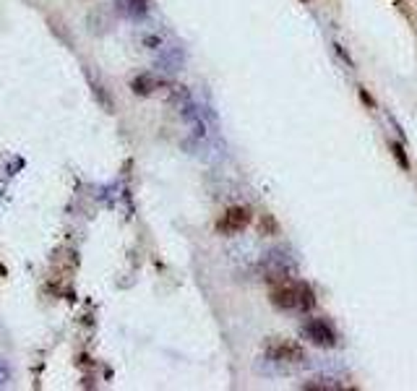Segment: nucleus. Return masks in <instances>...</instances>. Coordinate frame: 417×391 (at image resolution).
Returning a JSON list of instances; mask_svg holds the SVG:
<instances>
[{
    "instance_id": "obj_1",
    "label": "nucleus",
    "mask_w": 417,
    "mask_h": 391,
    "mask_svg": "<svg viewBox=\"0 0 417 391\" xmlns=\"http://www.w3.org/2000/svg\"><path fill=\"white\" fill-rule=\"evenodd\" d=\"M274 308H279V311H297V313H305V311H313V305H316V292L308 282L303 280H287V282H277V287L272 290V295H269Z\"/></svg>"
},
{
    "instance_id": "obj_2",
    "label": "nucleus",
    "mask_w": 417,
    "mask_h": 391,
    "mask_svg": "<svg viewBox=\"0 0 417 391\" xmlns=\"http://www.w3.org/2000/svg\"><path fill=\"white\" fill-rule=\"evenodd\" d=\"M258 266H261V272H264V277L269 282H287V280H292L297 272L295 258H292L287 250H282V248L266 250Z\"/></svg>"
},
{
    "instance_id": "obj_3",
    "label": "nucleus",
    "mask_w": 417,
    "mask_h": 391,
    "mask_svg": "<svg viewBox=\"0 0 417 391\" xmlns=\"http://www.w3.org/2000/svg\"><path fill=\"white\" fill-rule=\"evenodd\" d=\"M300 334H303V339H308V342L316 344V347H323V350H329V347H334V344L339 342V336H337V331H334V326H331L329 321H323V319L305 321L303 329H300Z\"/></svg>"
},
{
    "instance_id": "obj_4",
    "label": "nucleus",
    "mask_w": 417,
    "mask_h": 391,
    "mask_svg": "<svg viewBox=\"0 0 417 391\" xmlns=\"http://www.w3.org/2000/svg\"><path fill=\"white\" fill-rule=\"evenodd\" d=\"M266 358L274 363H305V350L295 342H284V339H274L266 344Z\"/></svg>"
},
{
    "instance_id": "obj_5",
    "label": "nucleus",
    "mask_w": 417,
    "mask_h": 391,
    "mask_svg": "<svg viewBox=\"0 0 417 391\" xmlns=\"http://www.w3.org/2000/svg\"><path fill=\"white\" fill-rule=\"evenodd\" d=\"M250 219H253V214H250L245 206H233L227 209L225 216L219 219V232H227V235H235V232H243L245 227L250 224Z\"/></svg>"
},
{
    "instance_id": "obj_6",
    "label": "nucleus",
    "mask_w": 417,
    "mask_h": 391,
    "mask_svg": "<svg viewBox=\"0 0 417 391\" xmlns=\"http://www.w3.org/2000/svg\"><path fill=\"white\" fill-rule=\"evenodd\" d=\"M157 68L165 73H177L185 68V50L183 48H172V45H165L162 53L157 55Z\"/></svg>"
},
{
    "instance_id": "obj_7",
    "label": "nucleus",
    "mask_w": 417,
    "mask_h": 391,
    "mask_svg": "<svg viewBox=\"0 0 417 391\" xmlns=\"http://www.w3.org/2000/svg\"><path fill=\"white\" fill-rule=\"evenodd\" d=\"M118 13L130 21H144L149 16V0H118L115 3Z\"/></svg>"
},
{
    "instance_id": "obj_8",
    "label": "nucleus",
    "mask_w": 417,
    "mask_h": 391,
    "mask_svg": "<svg viewBox=\"0 0 417 391\" xmlns=\"http://www.w3.org/2000/svg\"><path fill=\"white\" fill-rule=\"evenodd\" d=\"M130 89H133V94L138 97H152L157 89H160V79L154 76V73H138L136 79L130 81Z\"/></svg>"
},
{
    "instance_id": "obj_9",
    "label": "nucleus",
    "mask_w": 417,
    "mask_h": 391,
    "mask_svg": "<svg viewBox=\"0 0 417 391\" xmlns=\"http://www.w3.org/2000/svg\"><path fill=\"white\" fill-rule=\"evenodd\" d=\"M300 389H318V391H342L345 389V383L339 381V378H331V375H316L311 381H305Z\"/></svg>"
},
{
    "instance_id": "obj_10",
    "label": "nucleus",
    "mask_w": 417,
    "mask_h": 391,
    "mask_svg": "<svg viewBox=\"0 0 417 391\" xmlns=\"http://www.w3.org/2000/svg\"><path fill=\"white\" fill-rule=\"evenodd\" d=\"M261 230H264V235H277V232H279V224L274 222L272 216H264V219H261Z\"/></svg>"
},
{
    "instance_id": "obj_11",
    "label": "nucleus",
    "mask_w": 417,
    "mask_h": 391,
    "mask_svg": "<svg viewBox=\"0 0 417 391\" xmlns=\"http://www.w3.org/2000/svg\"><path fill=\"white\" fill-rule=\"evenodd\" d=\"M391 152H394V157H396V162H399L401 167L409 170V160H407V154H404V149H401V144H391Z\"/></svg>"
},
{
    "instance_id": "obj_12",
    "label": "nucleus",
    "mask_w": 417,
    "mask_h": 391,
    "mask_svg": "<svg viewBox=\"0 0 417 391\" xmlns=\"http://www.w3.org/2000/svg\"><path fill=\"white\" fill-rule=\"evenodd\" d=\"M9 378H11L9 363H6V360H0V386H6V383H9Z\"/></svg>"
},
{
    "instance_id": "obj_13",
    "label": "nucleus",
    "mask_w": 417,
    "mask_h": 391,
    "mask_svg": "<svg viewBox=\"0 0 417 391\" xmlns=\"http://www.w3.org/2000/svg\"><path fill=\"white\" fill-rule=\"evenodd\" d=\"M144 45H149V48H157V45H160V37H146Z\"/></svg>"
},
{
    "instance_id": "obj_14",
    "label": "nucleus",
    "mask_w": 417,
    "mask_h": 391,
    "mask_svg": "<svg viewBox=\"0 0 417 391\" xmlns=\"http://www.w3.org/2000/svg\"><path fill=\"white\" fill-rule=\"evenodd\" d=\"M360 97L365 99V104H368V107H373V99L368 97V92H365V89H360Z\"/></svg>"
}]
</instances>
